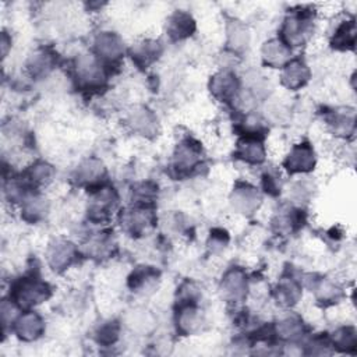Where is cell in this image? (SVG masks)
Returning a JSON list of instances; mask_svg holds the SVG:
<instances>
[{
  "label": "cell",
  "mask_w": 357,
  "mask_h": 357,
  "mask_svg": "<svg viewBox=\"0 0 357 357\" xmlns=\"http://www.w3.org/2000/svg\"><path fill=\"white\" fill-rule=\"evenodd\" d=\"M159 278V272L153 266H138L128 278V287L134 291L149 287Z\"/></svg>",
  "instance_id": "29"
},
{
  "label": "cell",
  "mask_w": 357,
  "mask_h": 357,
  "mask_svg": "<svg viewBox=\"0 0 357 357\" xmlns=\"http://www.w3.org/2000/svg\"><path fill=\"white\" fill-rule=\"evenodd\" d=\"M247 276L240 268H230L222 278L220 293L222 297L231 303H240L247 294Z\"/></svg>",
  "instance_id": "10"
},
{
  "label": "cell",
  "mask_w": 357,
  "mask_h": 357,
  "mask_svg": "<svg viewBox=\"0 0 357 357\" xmlns=\"http://www.w3.org/2000/svg\"><path fill=\"white\" fill-rule=\"evenodd\" d=\"M105 176V167L99 159L91 158L82 160L75 169L73 178L79 185H88L89 188L100 184L102 177Z\"/></svg>",
  "instance_id": "17"
},
{
  "label": "cell",
  "mask_w": 357,
  "mask_h": 357,
  "mask_svg": "<svg viewBox=\"0 0 357 357\" xmlns=\"http://www.w3.org/2000/svg\"><path fill=\"white\" fill-rule=\"evenodd\" d=\"M328 124L336 135L346 137L354 131V113L353 112H335L329 116Z\"/></svg>",
  "instance_id": "31"
},
{
  "label": "cell",
  "mask_w": 357,
  "mask_h": 357,
  "mask_svg": "<svg viewBox=\"0 0 357 357\" xmlns=\"http://www.w3.org/2000/svg\"><path fill=\"white\" fill-rule=\"evenodd\" d=\"M127 124L142 137L152 138L158 134V119L146 106H135L128 112Z\"/></svg>",
  "instance_id": "13"
},
{
  "label": "cell",
  "mask_w": 357,
  "mask_h": 357,
  "mask_svg": "<svg viewBox=\"0 0 357 357\" xmlns=\"http://www.w3.org/2000/svg\"><path fill=\"white\" fill-rule=\"evenodd\" d=\"M340 294V287L328 279L319 280L315 286V296L321 303H336Z\"/></svg>",
  "instance_id": "33"
},
{
  "label": "cell",
  "mask_w": 357,
  "mask_h": 357,
  "mask_svg": "<svg viewBox=\"0 0 357 357\" xmlns=\"http://www.w3.org/2000/svg\"><path fill=\"white\" fill-rule=\"evenodd\" d=\"M78 257L77 247L64 238L53 240L46 250V259L54 272H63L75 262Z\"/></svg>",
  "instance_id": "8"
},
{
  "label": "cell",
  "mask_w": 357,
  "mask_h": 357,
  "mask_svg": "<svg viewBox=\"0 0 357 357\" xmlns=\"http://www.w3.org/2000/svg\"><path fill=\"white\" fill-rule=\"evenodd\" d=\"M201 145L192 138L183 139L173 155V170L178 176L188 174L201 162Z\"/></svg>",
  "instance_id": "6"
},
{
  "label": "cell",
  "mask_w": 357,
  "mask_h": 357,
  "mask_svg": "<svg viewBox=\"0 0 357 357\" xmlns=\"http://www.w3.org/2000/svg\"><path fill=\"white\" fill-rule=\"evenodd\" d=\"M7 35H6V32H3V36H1V45H3V56H6V53H7Z\"/></svg>",
  "instance_id": "37"
},
{
  "label": "cell",
  "mask_w": 357,
  "mask_h": 357,
  "mask_svg": "<svg viewBox=\"0 0 357 357\" xmlns=\"http://www.w3.org/2000/svg\"><path fill=\"white\" fill-rule=\"evenodd\" d=\"M53 174H54L53 166L43 160L35 162L32 166L28 167V170L25 173L28 185H35V187L46 185L49 181H52Z\"/></svg>",
  "instance_id": "27"
},
{
  "label": "cell",
  "mask_w": 357,
  "mask_h": 357,
  "mask_svg": "<svg viewBox=\"0 0 357 357\" xmlns=\"http://www.w3.org/2000/svg\"><path fill=\"white\" fill-rule=\"evenodd\" d=\"M315 152L310 142L304 141L296 144L287 153L283 166L290 174L296 173H308L315 167Z\"/></svg>",
  "instance_id": "9"
},
{
  "label": "cell",
  "mask_w": 357,
  "mask_h": 357,
  "mask_svg": "<svg viewBox=\"0 0 357 357\" xmlns=\"http://www.w3.org/2000/svg\"><path fill=\"white\" fill-rule=\"evenodd\" d=\"M261 56L264 64L279 68L290 60V47H287L279 38L271 39L264 43L261 49Z\"/></svg>",
  "instance_id": "19"
},
{
  "label": "cell",
  "mask_w": 357,
  "mask_h": 357,
  "mask_svg": "<svg viewBox=\"0 0 357 357\" xmlns=\"http://www.w3.org/2000/svg\"><path fill=\"white\" fill-rule=\"evenodd\" d=\"M153 212L151 205L137 204L135 206L126 209L120 215V225L124 231L131 236L142 234L149 226L153 225Z\"/></svg>",
  "instance_id": "7"
},
{
  "label": "cell",
  "mask_w": 357,
  "mask_h": 357,
  "mask_svg": "<svg viewBox=\"0 0 357 357\" xmlns=\"http://www.w3.org/2000/svg\"><path fill=\"white\" fill-rule=\"evenodd\" d=\"M282 84L287 89L296 91L304 86L310 79V68L301 59H291L282 67Z\"/></svg>",
  "instance_id": "16"
},
{
  "label": "cell",
  "mask_w": 357,
  "mask_h": 357,
  "mask_svg": "<svg viewBox=\"0 0 357 357\" xmlns=\"http://www.w3.org/2000/svg\"><path fill=\"white\" fill-rule=\"evenodd\" d=\"M332 46L339 50L353 49L356 43V24L354 20L343 21L335 31L332 38Z\"/></svg>",
  "instance_id": "23"
},
{
  "label": "cell",
  "mask_w": 357,
  "mask_h": 357,
  "mask_svg": "<svg viewBox=\"0 0 357 357\" xmlns=\"http://www.w3.org/2000/svg\"><path fill=\"white\" fill-rule=\"evenodd\" d=\"M303 332H304L303 322L296 315H289L276 324V333L279 337L284 340L294 342L300 336H303Z\"/></svg>",
  "instance_id": "28"
},
{
  "label": "cell",
  "mask_w": 357,
  "mask_h": 357,
  "mask_svg": "<svg viewBox=\"0 0 357 357\" xmlns=\"http://www.w3.org/2000/svg\"><path fill=\"white\" fill-rule=\"evenodd\" d=\"M262 185H264V190L271 195H276L280 191V180H279L278 174L271 170L264 173Z\"/></svg>",
  "instance_id": "36"
},
{
  "label": "cell",
  "mask_w": 357,
  "mask_h": 357,
  "mask_svg": "<svg viewBox=\"0 0 357 357\" xmlns=\"http://www.w3.org/2000/svg\"><path fill=\"white\" fill-rule=\"evenodd\" d=\"M248 40L250 35L247 28L238 21H231L227 26V46L233 52H241L247 47Z\"/></svg>",
  "instance_id": "30"
},
{
  "label": "cell",
  "mask_w": 357,
  "mask_h": 357,
  "mask_svg": "<svg viewBox=\"0 0 357 357\" xmlns=\"http://www.w3.org/2000/svg\"><path fill=\"white\" fill-rule=\"evenodd\" d=\"M93 54L102 61L103 66L117 64L124 54L123 40L114 32H100L93 42Z\"/></svg>",
  "instance_id": "5"
},
{
  "label": "cell",
  "mask_w": 357,
  "mask_h": 357,
  "mask_svg": "<svg viewBox=\"0 0 357 357\" xmlns=\"http://www.w3.org/2000/svg\"><path fill=\"white\" fill-rule=\"evenodd\" d=\"M160 53H162L160 43L158 40H152V39L141 40V42L132 45V47L130 50L132 63L139 68H146L148 66H151L153 61H156L159 59Z\"/></svg>",
  "instance_id": "18"
},
{
  "label": "cell",
  "mask_w": 357,
  "mask_h": 357,
  "mask_svg": "<svg viewBox=\"0 0 357 357\" xmlns=\"http://www.w3.org/2000/svg\"><path fill=\"white\" fill-rule=\"evenodd\" d=\"M312 31V15L310 11L298 10L290 13L280 28V40L287 46H301Z\"/></svg>",
  "instance_id": "3"
},
{
  "label": "cell",
  "mask_w": 357,
  "mask_h": 357,
  "mask_svg": "<svg viewBox=\"0 0 357 357\" xmlns=\"http://www.w3.org/2000/svg\"><path fill=\"white\" fill-rule=\"evenodd\" d=\"M56 64L54 53L49 49H38L35 50L26 60V70L33 78L46 77Z\"/></svg>",
  "instance_id": "21"
},
{
  "label": "cell",
  "mask_w": 357,
  "mask_h": 357,
  "mask_svg": "<svg viewBox=\"0 0 357 357\" xmlns=\"http://www.w3.org/2000/svg\"><path fill=\"white\" fill-rule=\"evenodd\" d=\"M331 344H333V347L344 353L354 351L357 344V336H356L354 328L346 326V328L337 329L331 339Z\"/></svg>",
  "instance_id": "32"
},
{
  "label": "cell",
  "mask_w": 357,
  "mask_h": 357,
  "mask_svg": "<svg viewBox=\"0 0 357 357\" xmlns=\"http://www.w3.org/2000/svg\"><path fill=\"white\" fill-rule=\"evenodd\" d=\"M261 201L259 191L248 183H238L230 195L233 208L243 215H252L259 208Z\"/></svg>",
  "instance_id": "11"
},
{
  "label": "cell",
  "mask_w": 357,
  "mask_h": 357,
  "mask_svg": "<svg viewBox=\"0 0 357 357\" xmlns=\"http://www.w3.org/2000/svg\"><path fill=\"white\" fill-rule=\"evenodd\" d=\"M234 156L248 165H261L265 160V146L262 137L243 135L237 142Z\"/></svg>",
  "instance_id": "15"
},
{
  "label": "cell",
  "mask_w": 357,
  "mask_h": 357,
  "mask_svg": "<svg viewBox=\"0 0 357 357\" xmlns=\"http://www.w3.org/2000/svg\"><path fill=\"white\" fill-rule=\"evenodd\" d=\"M91 190V199L88 205V218L93 223L107 222L117 204V192L113 187L98 184Z\"/></svg>",
  "instance_id": "4"
},
{
  "label": "cell",
  "mask_w": 357,
  "mask_h": 357,
  "mask_svg": "<svg viewBox=\"0 0 357 357\" xmlns=\"http://www.w3.org/2000/svg\"><path fill=\"white\" fill-rule=\"evenodd\" d=\"M14 324L15 335L24 342H33L45 332V322L42 317L33 311H26L17 317Z\"/></svg>",
  "instance_id": "14"
},
{
  "label": "cell",
  "mask_w": 357,
  "mask_h": 357,
  "mask_svg": "<svg viewBox=\"0 0 357 357\" xmlns=\"http://www.w3.org/2000/svg\"><path fill=\"white\" fill-rule=\"evenodd\" d=\"M176 322H177V329L181 333L184 335L191 333L199 322V315L195 304H178Z\"/></svg>",
  "instance_id": "25"
},
{
  "label": "cell",
  "mask_w": 357,
  "mask_h": 357,
  "mask_svg": "<svg viewBox=\"0 0 357 357\" xmlns=\"http://www.w3.org/2000/svg\"><path fill=\"white\" fill-rule=\"evenodd\" d=\"M113 247H114V241L112 236H109L107 233H96L95 236L89 237L85 245V251L89 257L100 259L110 255Z\"/></svg>",
  "instance_id": "22"
},
{
  "label": "cell",
  "mask_w": 357,
  "mask_h": 357,
  "mask_svg": "<svg viewBox=\"0 0 357 357\" xmlns=\"http://www.w3.org/2000/svg\"><path fill=\"white\" fill-rule=\"evenodd\" d=\"M301 296V289L298 283L294 279H283L276 290H275V297L276 301L283 305V307H291L294 305Z\"/></svg>",
  "instance_id": "24"
},
{
  "label": "cell",
  "mask_w": 357,
  "mask_h": 357,
  "mask_svg": "<svg viewBox=\"0 0 357 357\" xmlns=\"http://www.w3.org/2000/svg\"><path fill=\"white\" fill-rule=\"evenodd\" d=\"M238 79L237 77L229 71V70H222L216 73L209 82V91L220 102H231L237 98L238 95Z\"/></svg>",
  "instance_id": "12"
},
{
  "label": "cell",
  "mask_w": 357,
  "mask_h": 357,
  "mask_svg": "<svg viewBox=\"0 0 357 357\" xmlns=\"http://www.w3.org/2000/svg\"><path fill=\"white\" fill-rule=\"evenodd\" d=\"M167 35L172 40H181L192 35L195 31V21L185 11H174L167 21Z\"/></svg>",
  "instance_id": "20"
},
{
  "label": "cell",
  "mask_w": 357,
  "mask_h": 357,
  "mask_svg": "<svg viewBox=\"0 0 357 357\" xmlns=\"http://www.w3.org/2000/svg\"><path fill=\"white\" fill-rule=\"evenodd\" d=\"M10 290V300L17 307L26 310L43 303L50 296L49 284L33 275L18 279Z\"/></svg>",
  "instance_id": "1"
},
{
  "label": "cell",
  "mask_w": 357,
  "mask_h": 357,
  "mask_svg": "<svg viewBox=\"0 0 357 357\" xmlns=\"http://www.w3.org/2000/svg\"><path fill=\"white\" fill-rule=\"evenodd\" d=\"M119 333H120L119 322L117 321H107L96 329L95 339L99 344L110 346L119 339Z\"/></svg>",
  "instance_id": "34"
},
{
  "label": "cell",
  "mask_w": 357,
  "mask_h": 357,
  "mask_svg": "<svg viewBox=\"0 0 357 357\" xmlns=\"http://www.w3.org/2000/svg\"><path fill=\"white\" fill-rule=\"evenodd\" d=\"M127 325L137 332H146L152 328L153 319L152 317L144 311V310H135L128 314L127 317Z\"/></svg>",
  "instance_id": "35"
},
{
  "label": "cell",
  "mask_w": 357,
  "mask_h": 357,
  "mask_svg": "<svg viewBox=\"0 0 357 357\" xmlns=\"http://www.w3.org/2000/svg\"><path fill=\"white\" fill-rule=\"evenodd\" d=\"M77 86L86 91L100 89L106 84V71L102 61L92 53H82L74 61Z\"/></svg>",
  "instance_id": "2"
},
{
  "label": "cell",
  "mask_w": 357,
  "mask_h": 357,
  "mask_svg": "<svg viewBox=\"0 0 357 357\" xmlns=\"http://www.w3.org/2000/svg\"><path fill=\"white\" fill-rule=\"evenodd\" d=\"M46 211H47V205H46L45 199L38 195L28 194L22 199V218L26 222L35 223V222L43 219Z\"/></svg>",
  "instance_id": "26"
}]
</instances>
